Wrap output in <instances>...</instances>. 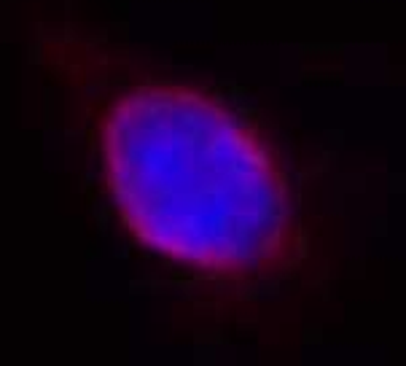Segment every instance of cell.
Listing matches in <instances>:
<instances>
[{
  "mask_svg": "<svg viewBox=\"0 0 406 366\" xmlns=\"http://www.w3.org/2000/svg\"><path fill=\"white\" fill-rule=\"evenodd\" d=\"M116 200L143 240L213 269L250 266L283 234V191L256 141L181 89H138L105 127Z\"/></svg>",
  "mask_w": 406,
  "mask_h": 366,
  "instance_id": "obj_1",
  "label": "cell"
}]
</instances>
